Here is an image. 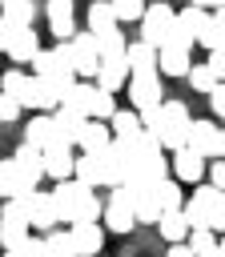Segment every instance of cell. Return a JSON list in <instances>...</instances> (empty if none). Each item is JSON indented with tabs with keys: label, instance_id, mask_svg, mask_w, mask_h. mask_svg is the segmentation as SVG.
I'll return each mask as SVG.
<instances>
[{
	"label": "cell",
	"instance_id": "6da1fadb",
	"mask_svg": "<svg viewBox=\"0 0 225 257\" xmlns=\"http://www.w3.org/2000/svg\"><path fill=\"white\" fill-rule=\"evenodd\" d=\"M141 120H145V128H149V133H157V141H161L169 153L189 149L193 116H189V108H185L181 100H165V104H157V108H145V112H141Z\"/></svg>",
	"mask_w": 225,
	"mask_h": 257
},
{
	"label": "cell",
	"instance_id": "7a4b0ae2",
	"mask_svg": "<svg viewBox=\"0 0 225 257\" xmlns=\"http://www.w3.org/2000/svg\"><path fill=\"white\" fill-rule=\"evenodd\" d=\"M52 197H56L60 221H68V225H96V221H100V201H96L92 185H84V181H76V177L56 181Z\"/></svg>",
	"mask_w": 225,
	"mask_h": 257
},
{
	"label": "cell",
	"instance_id": "3957f363",
	"mask_svg": "<svg viewBox=\"0 0 225 257\" xmlns=\"http://www.w3.org/2000/svg\"><path fill=\"white\" fill-rule=\"evenodd\" d=\"M68 56H72V68H76L80 80H96V72L104 64V56L96 48V32H76L68 40Z\"/></svg>",
	"mask_w": 225,
	"mask_h": 257
},
{
	"label": "cell",
	"instance_id": "277c9868",
	"mask_svg": "<svg viewBox=\"0 0 225 257\" xmlns=\"http://www.w3.org/2000/svg\"><path fill=\"white\" fill-rule=\"evenodd\" d=\"M32 237V221H28V209L24 201H4V213H0V241L4 249H16Z\"/></svg>",
	"mask_w": 225,
	"mask_h": 257
},
{
	"label": "cell",
	"instance_id": "5b68a950",
	"mask_svg": "<svg viewBox=\"0 0 225 257\" xmlns=\"http://www.w3.org/2000/svg\"><path fill=\"white\" fill-rule=\"evenodd\" d=\"M173 24H177V12H173L165 0H157V4H149V12L141 16V40H149V44L165 48V44H169Z\"/></svg>",
	"mask_w": 225,
	"mask_h": 257
},
{
	"label": "cell",
	"instance_id": "8992f818",
	"mask_svg": "<svg viewBox=\"0 0 225 257\" xmlns=\"http://www.w3.org/2000/svg\"><path fill=\"white\" fill-rule=\"evenodd\" d=\"M0 44H4L8 60H16V64H32V60L40 56V40H36V32H32V28L4 24V28H0Z\"/></svg>",
	"mask_w": 225,
	"mask_h": 257
},
{
	"label": "cell",
	"instance_id": "52a82bcc",
	"mask_svg": "<svg viewBox=\"0 0 225 257\" xmlns=\"http://www.w3.org/2000/svg\"><path fill=\"white\" fill-rule=\"evenodd\" d=\"M20 201H24V209H28V221H32L40 233H52V229L60 225V209H56V197H52V193L32 189V193L20 197Z\"/></svg>",
	"mask_w": 225,
	"mask_h": 257
},
{
	"label": "cell",
	"instance_id": "ba28073f",
	"mask_svg": "<svg viewBox=\"0 0 225 257\" xmlns=\"http://www.w3.org/2000/svg\"><path fill=\"white\" fill-rule=\"evenodd\" d=\"M189 149L205 153L209 161H221V157H225V128H217L213 120H193V133H189Z\"/></svg>",
	"mask_w": 225,
	"mask_h": 257
},
{
	"label": "cell",
	"instance_id": "9c48e42d",
	"mask_svg": "<svg viewBox=\"0 0 225 257\" xmlns=\"http://www.w3.org/2000/svg\"><path fill=\"white\" fill-rule=\"evenodd\" d=\"M129 96H133V108H137V112L165 104V100H161V72H133Z\"/></svg>",
	"mask_w": 225,
	"mask_h": 257
},
{
	"label": "cell",
	"instance_id": "30bf717a",
	"mask_svg": "<svg viewBox=\"0 0 225 257\" xmlns=\"http://www.w3.org/2000/svg\"><path fill=\"white\" fill-rule=\"evenodd\" d=\"M217 197H221L217 185H197V189L189 193V201H185V217H189L193 229H209V213H213Z\"/></svg>",
	"mask_w": 225,
	"mask_h": 257
},
{
	"label": "cell",
	"instance_id": "8fae6325",
	"mask_svg": "<svg viewBox=\"0 0 225 257\" xmlns=\"http://www.w3.org/2000/svg\"><path fill=\"white\" fill-rule=\"evenodd\" d=\"M36 185L28 181V173L20 169V161L16 157H4V165H0V193H4V201H20V197H28Z\"/></svg>",
	"mask_w": 225,
	"mask_h": 257
},
{
	"label": "cell",
	"instance_id": "7c38bea8",
	"mask_svg": "<svg viewBox=\"0 0 225 257\" xmlns=\"http://www.w3.org/2000/svg\"><path fill=\"white\" fill-rule=\"evenodd\" d=\"M205 165H209V157H205V153H197V149H177V153H173V177H177V181L201 185Z\"/></svg>",
	"mask_w": 225,
	"mask_h": 257
},
{
	"label": "cell",
	"instance_id": "4fadbf2b",
	"mask_svg": "<svg viewBox=\"0 0 225 257\" xmlns=\"http://www.w3.org/2000/svg\"><path fill=\"white\" fill-rule=\"evenodd\" d=\"M129 80H133L129 56H104V64H100V72H96V84L108 88V92H117V88H129Z\"/></svg>",
	"mask_w": 225,
	"mask_h": 257
},
{
	"label": "cell",
	"instance_id": "5bb4252c",
	"mask_svg": "<svg viewBox=\"0 0 225 257\" xmlns=\"http://www.w3.org/2000/svg\"><path fill=\"white\" fill-rule=\"evenodd\" d=\"M56 137H52V145H76L80 141V133H84V112H76V108H68V104H60L56 112Z\"/></svg>",
	"mask_w": 225,
	"mask_h": 257
},
{
	"label": "cell",
	"instance_id": "9a60e30c",
	"mask_svg": "<svg viewBox=\"0 0 225 257\" xmlns=\"http://www.w3.org/2000/svg\"><path fill=\"white\" fill-rule=\"evenodd\" d=\"M44 169H48L52 181L76 177V153H72V145H48L44 149Z\"/></svg>",
	"mask_w": 225,
	"mask_h": 257
},
{
	"label": "cell",
	"instance_id": "2e32d148",
	"mask_svg": "<svg viewBox=\"0 0 225 257\" xmlns=\"http://www.w3.org/2000/svg\"><path fill=\"white\" fill-rule=\"evenodd\" d=\"M113 141H117V137H113V124H108V120H84V133H80L76 149H80V153H104Z\"/></svg>",
	"mask_w": 225,
	"mask_h": 257
},
{
	"label": "cell",
	"instance_id": "e0dca14e",
	"mask_svg": "<svg viewBox=\"0 0 225 257\" xmlns=\"http://www.w3.org/2000/svg\"><path fill=\"white\" fill-rule=\"evenodd\" d=\"M68 233H72L76 257H100V249H104V229L100 225H72Z\"/></svg>",
	"mask_w": 225,
	"mask_h": 257
},
{
	"label": "cell",
	"instance_id": "ac0fdd59",
	"mask_svg": "<svg viewBox=\"0 0 225 257\" xmlns=\"http://www.w3.org/2000/svg\"><path fill=\"white\" fill-rule=\"evenodd\" d=\"M125 56H129L133 72H161V48L149 44V40H133Z\"/></svg>",
	"mask_w": 225,
	"mask_h": 257
},
{
	"label": "cell",
	"instance_id": "d6986e66",
	"mask_svg": "<svg viewBox=\"0 0 225 257\" xmlns=\"http://www.w3.org/2000/svg\"><path fill=\"white\" fill-rule=\"evenodd\" d=\"M96 96H100V84H96V80H76V84L68 88V96H64V104H68V108H76V112H84V116L92 120V108H96Z\"/></svg>",
	"mask_w": 225,
	"mask_h": 257
},
{
	"label": "cell",
	"instance_id": "ffe728a7",
	"mask_svg": "<svg viewBox=\"0 0 225 257\" xmlns=\"http://www.w3.org/2000/svg\"><path fill=\"white\" fill-rule=\"evenodd\" d=\"M157 229H161V237H165L169 245H181V241H189V233H193V225H189L185 209H169V213H161Z\"/></svg>",
	"mask_w": 225,
	"mask_h": 257
},
{
	"label": "cell",
	"instance_id": "44dd1931",
	"mask_svg": "<svg viewBox=\"0 0 225 257\" xmlns=\"http://www.w3.org/2000/svg\"><path fill=\"white\" fill-rule=\"evenodd\" d=\"M48 32L56 40H72V0H48Z\"/></svg>",
	"mask_w": 225,
	"mask_h": 257
},
{
	"label": "cell",
	"instance_id": "7402d4cb",
	"mask_svg": "<svg viewBox=\"0 0 225 257\" xmlns=\"http://www.w3.org/2000/svg\"><path fill=\"white\" fill-rule=\"evenodd\" d=\"M52 137H56V116H52V112H36V116L24 124V141L36 145V149H48Z\"/></svg>",
	"mask_w": 225,
	"mask_h": 257
},
{
	"label": "cell",
	"instance_id": "603a6c76",
	"mask_svg": "<svg viewBox=\"0 0 225 257\" xmlns=\"http://www.w3.org/2000/svg\"><path fill=\"white\" fill-rule=\"evenodd\" d=\"M141 221L133 213V205H117V201H104V229L108 233H133Z\"/></svg>",
	"mask_w": 225,
	"mask_h": 257
},
{
	"label": "cell",
	"instance_id": "cb8c5ba5",
	"mask_svg": "<svg viewBox=\"0 0 225 257\" xmlns=\"http://www.w3.org/2000/svg\"><path fill=\"white\" fill-rule=\"evenodd\" d=\"M12 157L20 161V169L28 173V181H32V185H40V177H48V169H44V149H36V145H28V141H24Z\"/></svg>",
	"mask_w": 225,
	"mask_h": 257
},
{
	"label": "cell",
	"instance_id": "d4e9b609",
	"mask_svg": "<svg viewBox=\"0 0 225 257\" xmlns=\"http://www.w3.org/2000/svg\"><path fill=\"white\" fill-rule=\"evenodd\" d=\"M121 20H117V8H113V0H92L88 4V32H113Z\"/></svg>",
	"mask_w": 225,
	"mask_h": 257
},
{
	"label": "cell",
	"instance_id": "484cf974",
	"mask_svg": "<svg viewBox=\"0 0 225 257\" xmlns=\"http://www.w3.org/2000/svg\"><path fill=\"white\" fill-rule=\"evenodd\" d=\"M213 20V12H205V8H197V4H189V8H181L177 12V28L181 32H189L193 40H201V32H205V24Z\"/></svg>",
	"mask_w": 225,
	"mask_h": 257
},
{
	"label": "cell",
	"instance_id": "4316f807",
	"mask_svg": "<svg viewBox=\"0 0 225 257\" xmlns=\"http://www.w3.org/2000/svg\"><path fill=\"white\" fill-rule=\"evenodd\" d=\"M161 72L165 76H189L193 64H189V48H161Z\"/></svg>",
	"mask_w": 225,
	"mask_h": 257
},
{
	"label": "cell",
	"instance_id": "83f0119b",
	"mask_svg": "<svg viewBox=\"0 0 225 257\" xmlns=\"http://www.w3.org/2000/svg\"><path fill=\"white\" fill-rule=\"evenodd\" d=\"M108 124H113V137H117V141L145 133V120H141V112H137V108H117V116H113Z\"/></svg>",
	"mask_w": 225,
	"mask_h": 257
},
{
	"label": "cell",
	"instance_id": "f1b7e54d",
	"mask_svg": "<svg viewBox=\"0 0 225 257\" xmlns=\"http://www.w3.org/2000/svg\"><path fill=\"white\" fill-rule=\"evenodd\" d=\"M32 20H36V0H4V24L32 28Z\"/></svg>",
	"mask_w": 225,
	"mask_h": 257
},
{
	"label": "cell",
	"instance_id": "f546056e",
	"mask_svg": "<svg viewBox=\"0 0 225 257\" xmlns=\"http://www.w3.org/2000/svg\"><path fill=\"white\" fill-rule=\"evenodd\" d=\"M153 193H157V201H161V209H165V213H169V209H185V201H189V197L181 193V185H177V181H157V185H153Z\"/></svg>",
	"mask_w": 225,
	"mask_h": 257
},
{
	"label": "cell",
	"instance_id": "4dcf8cb0",
	"mask_svg": "<svg viewBox=\"0 0 225 257\" xmlns=\"http://www.w3.org/2000/svg\"><path fill=\"white\" fill-rule=\"evenodd\" d=\"M129 44H133V40H129L121 28H113V32H100V36H96L100 56H125V52H129Z\"/></svg>",
	"mask_w": 225,
	"mask_h": 257
},
{
	"label": "cell",
	"instance_id": "1f68e13d",
	"mask_svg": "<svg viewBox=\"0 0 225 257\" xmlns=\"http://www.w3.org/2000/svg\"><path fill=\"white\" fill-rule=\"evenodd\" d=\"M189 84H193L197 92H205V96H209V92H213V88L221 84V76H217V68H213L209 60H205V64H197V68L189 72Z\"/></svg>",
	"mask_w": 225,
	"mask_h": 257
},
{
	"label": "cell",
	"instance_id": "d6a6232c",
	"mask_svg": "<svg viewBox=\"0 0 225 257\" xmlns=\"http://www.w3.org/2000/svg\"><path fill=\"white\" fill-rule=\"evenodd\" d=\"M189 249H193L197 257H209V253L221 249V237H217L213 229H193V233H189Z\"/></svg>",
	"mask_w": 225,
	"mask_h": 257
},
{
	"label": "cell",
	"instance_id": "836d02e7",
	"mask_svg": "<svg viewBox=\"0 0 225 257\" xmlns=\"http://www.w3.org/2000/svg\"><path fill=\"white\" fill-rule=\"evenodd\" d=\"M44 245H48V257H76V249H72V233L52 229V233H44Z\"/></svg>",
	"mask_w": 225,
	"mask_h": 257
},
{
	"label": "cell",
	"instance_id": "e575fe53",
	"mask_svg": "<svg viewBox=\"0 0 225 257\" xmlns=\"http://www.w3.org/2000/svg\"><path fill=\"white\" fill-rule=\"evenodd\" d=\"M113 8H117V20H121V24H133V20H141V16L149 12L145 0H113Z\"/></svg>",
	"mask_w": 225,
	"mask_h": 257
},
{
	"label": "cell",
	"instance_id": "d590c367",
	"mask_svg": "<svg viewBox=\"0 0 225 257\" xmlns=\"http://www.w3.org/2000/svg\"><path fill=\"white\" fill-rule=\"evenodd\" d=\"M20 108H24V104H20V96H8V92L0 96V120H4V124H12V120L20 116Z\"/></svg>",
	"mask_w": 225,
	"mask_h": 257
},
{
	"label": "cell",
	"instance_id": "8d00e7d4",
	"mask_svg": "<svg viewBox=\"0 0 225 257\" xmlns=\"http://www.w3.org/2000/svg\"><path fill=\"white\" fill-rule=\"evenodd\" d=\"M24 80H28V72H20V68H12V72H4V92H8V96H20V88H24Z\"/></svg>",
	"mask_w": 225,
	"mask_h": 257
},
{
	"label": "cell",
	"instance_id": "74e56055",
	"mask_svg": "<svg viewBox=\"0 0 225 257\" xmlns=\"http://www.w3.org/2000/svg\"><path fill=\"white\" fill-rule=\"evenodd\" d=\"M209 229L225 237V193L217 197V205H213V213H209Z\"/></svg>",
	"mask_w": 225,
	"mask_h": 257
},
{
	"label": "cell",
	"instance_id": "f35d334b",
	"mask_svg": "<svg viewBox=\"0 0 225 257\" xmlns=\"http://www.w3.org/2000/svg\"><path fill=\"white\" fill-rule=\"evenodd\" d=\"M209 185H217L225 193V161H209Z\"/></svg>",
	"mask_w": 225,
	"mask_h": 257
},
{
	"label": "cell",
	"instance_id": "ab89813d",
	"mask_svg": "<svg viewBox=\"0 0 225 257\" xmlns=\"http://www.w3.org/2000/svg\"><path fill=\"white\" fill-rule=\"evenodd\" d=\"M209 104H213V112H217V116L225 120V80H221V84H217V88L209 92Z\"/></svg>",
	"mask_w": 225,
	"mask_h": 257
},
{
	"label": "cell",
	"instance_id": "60d3db41",
	"mask_svg": "<svg viewBox=\"0 0 225 257\" xmlns=\"http://www.w3.org/2000/svg\"><path fill=\"white\" fill-rule=\"evenodd\" d=\"M209 64H213V68H217V76L225 80V48H213V52H209Z\"/></svg>",
	"mask_w": 225,
	"mask_h": 257
},
{
	"label": "cell",
	"instance_id": "b9f144b4",
	"mask_svg": "<svg viewBox=\"0 0 225 257\" xmlns=\"http://www.w3.org/2000/svg\"><path fill=\"white\" fill-rule=\"evenodd\" d=\"M165 257H197L193 249H189V241H181V245H169V253Z\"/></svg>",
	"mask_w": 225,
	"mask_h": 257
},
{
	"label": "cell",
	"instance_id": "7bdbcfd3",
	"mask_svg": "<svg viewBox=\"0 0 225 257\" xmlns=\"http://www.w3.org/2000/svg\"><path fill=\"white\" fill-rule=\"evenodd\" d=\"M189 4H197V8H205V12H217L225 0H189Z\"/></svg>",
	"mask_w": 225,
	"mask_h": 257
},
{
	"label": "cell",
	"instance_id": "ee69618b",
	"mask_svg": "<svg viewBox=\"0 0 225 257\" xmlns=\"http://www.w3.org/2000/svg\"><path fill=\"white\" fill-rule=\"evenodd\" d=\"M213 24H217V28H221V32H225V4H221V8H217V12H213Z\"/></svg>",
	"mask_w": 225,
	"mask_h": 257
},
{
	"label": "cell",
	"instance_id": "f6af8a7d",
	"mask_svg": "<svg viewBox=\"0 0 225 257\" xmlns=\"http://www.w3.org/2000/svg\"><path fill=\"white\" fill-rule=\"evenodd\" d=\"M221 257H225V237H221Z\"/></svg>",
	"mask_w": 225,
	"mask_h": 257
}]
</instances>
